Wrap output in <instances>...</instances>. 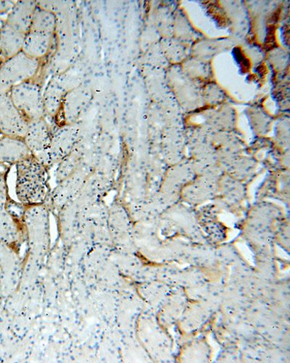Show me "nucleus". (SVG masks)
Segmentation results:
<instances>
[{
    "label": "nucleus",
    "mask_w": 290,
    "mask_h": 363,
    "mask_svg": "<svg viewBox=\"0 0 290 363\" xmlns=\"http://www.w3.org/2000/svg\"><path fill=\"white\" fill-rule=\"evenodd\" d=\"M16 193L27 206L43 205L50 194L48 169L30 155L16 164Z\"/></svg>",
    "instance_id": "f257e3e1"
},
{
    "label": "nucleus",
    "mask_w": 290,
    "mask_h": 363,
    "mask_svg": "<svg viewBox=\"0 0 290 363\" xmlns=\"http://www.w3.org/2000/svg\"><path fill=\"white\" fill-rule=\"evenodd\" d=\"M81 127L77 123L57 127L48 149L35 155L48 169L69 156L79 144Z\"/></svg>",
    "instance_id": "f03ea898"
},
{
    "label": "nucleus",
    "mask_w": 290,
    "mask_h": 363,
    "mask_svg": "<svg viewBox=\"0 0 290 363\" xmlns=\"http://www.w3.org/2000/svg\"><path fill=\"white\" fill-rule=\"evenodd\" d=\"M11 100L29 122L45 117L44 89L33 81H28L16 85L9 91Z\"/></svg>",
    "instance_id": "7ed1b4c3"
},
{
    "label": "nucleus",
    "mask_w": 290,
    "mask_h": 363,
    "mask_svg": "<svg viewBox=\"0 0 290 363\" xmlns=\"http://www.w3.org/2000/svg\"><path fill=\"white\" fill-rule=\"evenodd\" d=\"M40 60L22 51L0 65V88L9 91L13 86L32 80L39 72Z\"/></svg>",
    "instance_id": "20e7f679"
},
{
    "label": "nucleus",
    "mask_w": 290,
    "mask_h": 363,
    "mask_svg": "<svg viewBox=\"0 0 290 363\" xmlns=\"http://www.w3.org/2000/svg\"><path fill=\"white\" fill-rule=\"evenodd\" d=\"M92 91L86 85L69 90L63 98L55 119L57 127L75 124L84 114L92 99Z\"/></svg>",
    "instance_id": "39448f33"
},
{
    "label": "nucleus",
    "mask_w": 290,
    "mask_h": 363,
    "mask_svg": "<svg viewBox=\"0 0 290 363\" xmlns=\"http://www.w3.org/2000/svg\"><path fill=\"white\" fill-rule=\"evenodd\" d=\"M11 167L6 166L0 171V239L6 243L18 240V228L10 210L13 201L9 196L8 184Z\"/></svg>",
    "instance_id": "423d86ee"
},
{
    "label": "nucleus",
    "mask_w": 290,
    "mask_h": 363,
    "mask_svg": "<svg viewBox=\"0 0 290 363\" xmlns=\"http://www.w3.org/2000/svg\"><path fill=\"white\" fill-rule=\"evenodd\" d=\"M28 121L14 106L9 91H0V133L23 138Z\"/></svg>",
    "instance_id": "0eeeda50"
},
{
    "label": "nucleus",
    "mask_w": 290,
    "mask_h": 363,
    "mask_svg": "<svg viewBox=\"0 0 290 363\" xmlns=\"http://www.w3.org/2000/svg\"><path fill=\"white\" fill-rule=\"evenodd\" d=\"M91 176L90 170L81 167L74 174L56 184L49 197L57 206L66 205L74 199Z\"/></svg>",
    "instance_id": "6e6552de"
},
{
    "label": "nucleus",
    "mask_w": 290,
    "mask_h": 363,
    "mask_svg": "<svg viewBox=\"0 0 290 363\" xmlns=\"http://www.w3.org/2000/svg\"><path fill=\"white\" fill-rule=\"evenodd\" d=\"M52 131L45 118L28 122L23 140L32 155H38L49 147Z\"/></svg>",
    "instance_id": "1a4fd4ad"
},
{
    "label": "nucleus",
    "mask_w": 290,
    "mask_h": 363,
    "mask_svg": "<svg viewBox=\"0 0 290 363\" xmlns=\"http://www.w3.org/2000/svg\"><path fill=\"white\" fill-rule=\"evenodd\" d=\"M31 155L23 138L2 135L0 137V164L13 166Z\"/></svg>",
    "instance_id": "9d476101"
},
{
    "label": "nucleus",
    "mask_w": 290,
    "mask_h": 363,
    "mask_svg": "<svg viewBox=\"0 0 290 363\" xmlns=\"http://www.w3.org/2000/svg\"><path fill=\"white\" fill-rule=\"evenodd\" d=\"M37 4L35 1H18L9 11L6 23L26 35L29 31Z\"/></svg>",
    "instance_id": "9b49d317"
},
{
    "label": "nucleus",
    "mask_w": 290,
    "mask_h": 363,
    "mask_svg": "<svg viewBox=\"0 0 290 363\" xmlns=\"http://www.w3.org/2000/svg\"><path fill=\"white\" fill-rule=\"evenodd\" d=\"M53 35L29 30L25 36L22 52L30 57L40 60L50 50Z\"/></svg>",
    "instance_id": "f8f14e48"
},
{
    "label": "nucleus",
    "mask_w": 290,
    "mask_h": 363,
    "mask_svg": "<svg viewBox=\"0 0 290 363\" xmlns=\"http://www.w3.org/2000/svg\"><path fill=\"white\" fill-rule=\"evenodd\" d=\"M26 35L17 31L6 23L0 28V56L2 61L22 51Z\"/></svg>",
    "instance_id": "ddd939ff"
},
{
    "label": "nucleus",
    "mask_w": 290,
    "mask_h": 363,
    "mask_svg": "<svg viewBox=\"0 0 290 363\" xmlns=\"http://www.w3.org/2000/svg\"><path fill=\"white\" fill-rule=\"evenodd\" d=\"M68 91L57 79H53L49 83L46 89L44 90L45 117L55 119L63 98Z\"/></svg>",
    "instance_id": "4468645a"
},
{
    "label": "nucleus",
    "mask_w": 290,
    "mask_h": 363,
    "mask_svg": "<svg viewBox=\"0 0 290 363\" xmlns=\"http://www.w3.org/2000/svg\"><path fill=\"white\" fill-rule=\"evenodd\" d=\"M56 25V16L52 12L38 6L29 30L48 33V34L54 35Z\"/></svg>",
    "instance_id": "2eb2a0df"
},
{
    "label": "nucleus",
    "mask_w": 290,
    "mask_h": 363,
    "mask_svg": "<svg viewBox=\"0 0 290 363\" xmlns=\"http://www.w3.org/2000/svg\"><path fill=\"white\" fill-rule=\"evenodd\" d=\"M77 146L69 156L57 164L55 172L56 184L69 177L82 167V157L80 152L77 150Z\"/></svg>",
    "instance_id": "dca6fc26"
},
{
    "label": "nucleus",
    "mask_w": 290,
    "mask_h": 363,
    "mask_svg": "<svg viewBox=\"0 0 290 363\" xmlns=\"http://www.w3.org/2000/svg\"><path fill=\"white\" fill-rule=\"evenodd\" d=\"M14 4L13 1H0V14L10 11Z\"/></svg>",
    "instance_id": "f3484780"
},
{
    "label": "nucleus",
    "mask_w": 290,
    "mask_h": 363,
    "mask_svg": "<svg viewBox=\"0 0 290 363\" xmlns=\"http://www.w3.org/2000/svg\"><path fill=\"white\" fill-rule=\"evenodd\" d=\"M2 62H3V61H2V59H1V56H0V65H1ZM0 91H3V90L1 89V88H0Z\"/></svg>",
    "instance_id": "a211bd4d"
},
{
    "label": "nucleus",
    "mask_w": 290,
    "mask_h": 363,
    "mask_svg": "<svg viewBox=\"0 0 290 363\" xmlns=\"http://www.w3.org/2000/svg\"><path fill=\"white\" fill-rule=\"evenodd\" d=\"M1 136H2V134H1V133H0V137H1Z\"/></svg>",
    "instance_id": "6ab92c4d"
}]
</instances>
